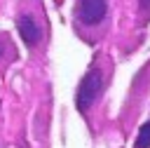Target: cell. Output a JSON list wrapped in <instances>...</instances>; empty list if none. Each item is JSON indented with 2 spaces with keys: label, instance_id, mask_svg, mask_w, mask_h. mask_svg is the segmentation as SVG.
Listing matches in <instances>:
<instances>
[{
  "label": "cell",
  "instance_id": "6da1fadb",
  "mask_svg": "<svg viewBox=\"0 0 150 148\" xmlns=\"http://www.w3.org/2000/svg\"><path fill=\"white\" fill-rule=\"evenodd\" d=\"M101 89H103V75H101L98 68H91V70L82 78V82H80V87H77V108H80V110H87V108L98 99Z\"/></svg>",
  "mask_w": 150,
  "mask_h": 148
},
{
  "label": "cell",
  "instance_id": "277c9868",
  "mask_svg": "<svg viewBox=\"0 0 150 148\" xmlns=\"http://www.w3.org/2000/svg\"><path fill=\"white\" fill-rule=\"evenodd\" d=\"M134 148H150V122H145L138 129V136H136V146Z\"/></svg>",
  "mask_w": 150,
  "mask_h": 148
},
{
  "label": "cell",
  "instance_id": "8992f818",
  "mask_svg": "<svg viewBox=\"0 0 150 148\" xmlns=\"http://www.w3.org/2000/svg\"><path fill=\"white\" fill-rule=\"evenodd\" d=\"M2 42H5V38H0V54H2V49H5V47H2Z\"/></svg>",
  "mask_w": 150,
  "mask_h": 148
},
{
  "label": "cell",
  "instance_id": "3957f363",
  "mask_svg": "<svg viewBox=\"0 0 150 148\" xmlns=\"http://www.w3.org/2000/svg\"><path fill=\"white\" fill-rule=\"evenodd\" d=\"M16 28H19V33H21V38H23V42L28 47H35L40 42V38H42V28L30 14H21L19 21H16Z\"/></svg>",
  "mask_w": 150,
  "mask_h": 148
},
{
  "label": "cell",
  "instance_id": "7a4b0ae2",
  "mask_svg": "<svg viewBox=\"0 0 150 148\" xmlns=\"http://www.w3.org/2000/svg\"><path fill=\"white\" fill-rule=\"evenodd\" d=\"M108 12V0H77L75 16L82 26H98Z\"/></svg>",
  "mask_w": 150,
  "mask_h": 148
},
{
  "label": "cell",
  "instance_id": "5b68a950",
  "mask_svg": "<svg viewBox=\"0 0 150 148\" xmlns=\"http://www.w3.org/2000/svg\"><path fill=\"white\" fill-rule=\"evenodd\" d=\"M150 7V0H143V9H148Z\"/></svg>",
  "mask_w": 150,
  "mask_h": 148
}]
</instances>
